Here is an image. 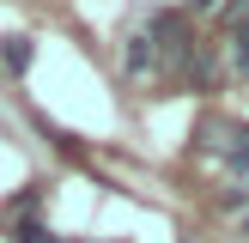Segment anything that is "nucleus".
<instances>
[{"label":"nucleus","mask_w":249,"mask_h":243,"mask_svg":"<svg viewBox=\"0 0 249 243\" xmlns=\"http://www.w3.org/2000/svg\"><path fill=\"white\" fill-rule=\"evenodd\" d=\"M189 6H195V12H213V6H225V0H189Z\"/></svg>","instance_id":"6"},{"label":"nucleus","mask_w":249,"mask_h":243,"mask_svg":"<svg viewBox=\"0 0 249 243\" xmlns=\"http://www.w3.org/2000/svg\"><path fill=\"white\" fill-rule=\"evenodd\" d=\"M231 18H225V61L237 79H249V0H225Z\"/></svg>","instance_id":"3"},{"label":"nucleus","mask_w":249,"mask_h":243,"mask_svg":"<svg viewBox=\"0 0 249 243\" xmlns=\"http://www.w3.org/2000/svg\"><path fill=\"white\" fill-rule=\"evenodd\" d=\"M0 61H6L12 73H24V67L36 61V43H31V36H18V31H12V36H0Z\"/></svg>","instance_id":"4"},{"label":"nucleus","mask_w":249,"mask_h":243,"mask_svg":"<svg viewBox=\"0 0 249 243\" xmlns=\"http://www.w3.org/2000/svg\"><path fill=\"white\" fill-rule=\"evenodd\" d=\"M122 73H134V79L158 73V49H152V31H146V12H134L122 24Z\"/></svg>","instance_id":"2"},{"label":"nucleus","mask_w":249,"mask_h":243,"mask_svg":"<svg viewBox=\"0 0 249 243\" xmlns=\"http://www.w3.org/2000/svg\"><path fill=\"white\" fill-rule=\"evenodd\" d=\"M201 140H207V152H219L231 164V176L249 182V128H243V122H207Z\"/></svg>","instance_id":"1"},{"label":"nucleus","mask_w":249,"mask_h":243,"mask_svg":"<svg viewBox=\"0 0 249 243\" xmlns=\"http://www.w3.org/2000/svg\"><path fill=\"white\" fill-rule=\"evenodd\" d=\"M243 231H249V219H243Z\"/></svg>","instance_id":"7"},{"label":"nucleus","mask_w":249,"mask_h":243,"mask_svg":"<svg viewBox=\"0 0 249 243\" xmlns=\"http://www.w3.org/2000/svg\"><path fill=\"white\" fill-rule=\"evenodd\" d=\"M6 237L12 243H61L55 231H49L43 219H31V213H24V219H6Z\"/></svg>","instance_id":"5"}]
</instances>
